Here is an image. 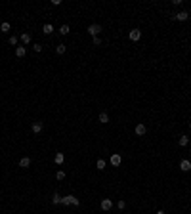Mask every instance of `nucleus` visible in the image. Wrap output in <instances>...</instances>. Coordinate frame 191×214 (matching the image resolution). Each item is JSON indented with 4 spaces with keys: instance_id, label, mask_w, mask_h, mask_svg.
Wrapping results in <instances>:
<instances>
[{
    "instance_id": "obj_14",
    "label": "nucleus",
    "mask_w": 191,
    "mask_h": 214,
    "mask_svg": "<svg viewBox=\"0 0 191 214\" xmlns=\"http://www.w3.org/2000/svg\"><path fill=\"white\" fill-rule=\"evenodd\" d=\"M52 203H54V205H61V195H59V193H54V195H52Z\"/></svg>"
},
{
    "instance_id": "obj_24",
    "label": "nucleus",
    "mask_w": 191,
    "mask_h": 214,
    "mask_svg": "<svg viewBox=\"0 0 191 214\" xmlns=\"http://www.w3.org/2000/svg\"><path fill=\"white\" fill-rule=\"evenodd\" d=\"M8 42H10L12 46H15V44H17V37H10V38H8Z\"/></svg>"
},
{
    "instance_id": "obj_19",
    "label": "nucleus",
    "mask_w": 191,
    "mask_h": 214,
    "mask_svg": "<svg viewBox=\"0 0 191 214\" xmlns=\"http://www.w3.org/2000/svg\"><path fill=\"white\" fill-rule=\"evenodd\" d=\"M55 180H59V182L65 180V170H57V172H55Z\"/></svg>"
},
{
    "instance_id": "obj_18",
    "label": "nucleus",
    "mask_w": 191,
    "mask_h": 214,
    "mask_svg": "<svg viewBox=\"0 0 191 214\" xmlns=\"http://www.w3.org/2000/svg\"><path fill=\"white\" fill-rule=\"evenodd\" d=\"M96 166H98V170H103L105 166H107V163H105L103 159H98V163H96Z\"/></svg>"
},
{
    "instance_id": "obj_23",
    "label": "nucleus",
    "mask_w": 191,
    "mask_h": 214,
    "mask_svg": "<svg viewBox=\"0 0 191 214\" xmlns=\"http://www.w3.org/2000/svg\"><path fill=\"white\" fill-rule=\"evenodd\" d=\"M117 206H118L120 210H124V208H126V201H118V203H117Z\"/></svg>"
},
{
    "instance_id": "obj_22",
    "label": "nucleus",
    "mask_w": 191,
    "mask_h": 214,
    "mask_svg": "<svg viewBox=\"0 0 191 214\" xmlns=\"http://www.w3.org/2000/svg\"><path fill=\"white\" fill-rule=\"evenodd\" d=\"M65 50H67V48H65V44H57V48H55V52H57L59 55L65 54Z\"/></svg>"
},
{
    "instance_id": "obj_6",
    "label": "nucleus",
    "mask_w": 191,
    "mask_h": 214,
    "mask_svg": "<svg viewBox=\"0 0 191 214\" xmlns=\"http://www.w3.org/2000/svg\"><path fill=\"white\" fill-rule=\"evenodd\" d=\"M122 163V157L118 155V153H115V155H111V164L113 166H118V164Z\"/></svg>"
},
{
    "instance_id": "obj_7",
    "label": "nucleus",
    "mask_w": 191,
    "mask_h": 214,
    "mask_svg": "<svg viewBox=\"0 0 191 214\" xmlns=\"http://www.w3.org/2000/svg\"><path fill=\"white\" fill-rule=\"evenodd\" d=\"M180 168L183 170V172H189L191 170V161H187V159H183L182 163H180Z\"/></svg>"
},
{
    "instance_id": "obj_29",
    "label": "nucleus",
    "mask_w": 191,
    "mask_h": 214,
    "mask_svg": "<svg viewBox=\"0 0 191 214\" xmlns=\"http://www.w3.org/2000/svg\"><path fill=\"white\" fill-rule=\"evenodd\" d=\"M189 161H191V155H189Z\"/></svg>"
},
{
    "instance_id": "obj_27",
    "label": "nucleus",
    "mask_w": 191,
    "mask_h": 214,
    "mask_svg": "<svg viewBox=\"0 0 191 214\" xmlns=\"http://www.w3.org/2000/svg\"><path fill=\"white\" fill-rule=\"evenodd\" d=\"M157 214H166V212H164V210H157Z\"/></svg>"
},
{
    "instance_id": "obj_10",
    "label": "nucleus",
    "mask_w": 191,
    "mask_h": 214,
    "mask_svg": "<svg viewBox=\"0 0 191 214\" xmlns=\"http://www.w3.org/2000/svg\"><path fill=\"white\" fill-rule=\"evenodd\" d=\"M145 132H147V128H145V124H143V123L136 124V134H138V136H143Z\"/></svg>"
},
{
    "instance_id": "obj_8",
    "label": "nucleus",
    "mask_w": 191,
    "mask_h": 214,
    "mask_svg": "<svg viewBox=\"0 0 191 214\" xmlns=\"http://www.w3.org/2000/svg\"><path fill=\"white\" fill-rule=\"evenodd\" d=\"M25 54H27V48H25V46H17V48H15V55H17L19 59L25 57Z\"/></svg>"
},
{
    "instance_id": "obj_3",
    "label": "nucleus",
    "mask_w": 191,
    "mask_h": 214,
    "mask_svg": "<svg viewBox=\"0 0 191 214\" xmlns=\"http://www.w3.org/2000/svg\"><path fill=\"white\" fill-rule=\"evenodd\" d=\"M128 37H130V40H134V42H136V40H140V38H141V31H140V29H132Z\"/></svg>"
},
{
    "instance_id": "obj_17",
    "label": "nucleus",
    "mask_w": 191,
    "mask_h": 214,
    "mask_svg": "<svg viewBox=\"0 0 191 214\" xmlns=\"http://www.w3.org/2000/svg\"><path fill=\"white\" fill-rule=\"evenodd\" d=\"M21 42H23V44H29V42H31V35H29V33H23V35H21Z\"/></svg>"
},
{
    "instance_id": "obj_20",
    "label": "nucleus",
    "mask_w": 191,
    "mask_h": 214,
    "mask_svg": "<svg viewBox=\"0 0 191 214\" xmlns=\"http://www.w3.org/2000/svg\"><path fill=\"white\" fill-rule=\"evenodd\" d=\"M0 31H2V33H10V23L4 21L2 25H0Z\"/></svg>"
},
{
    "instance_id": "obj_9",
    "label": "nucleus",
    "mask_w": 191,
    "mask_h": 214,
    "mask_svg": "<svg viewBox=\"0 0 191 214\" xmlns=\"http://www.w3.org/2000/svg\"><path fill=\"white\" fill-rule=\"evenodd\" d=\"M19 166H21V168H29V166H31V159H29V157H21V159H19Z\"/></svg>"
},
{
    "instance_id": "obj_1",
    "label": "nucleus",
    "mask_w": 191,
    "mask_h": 214,
    "mask_svg": "<svg viewBox=\"0 0 191 214\" xmlns=\"http://www.w3.org/2000/svg\"><path fill=\"white\" fill-rule=\"evenodd\" d=\"M61 205H65V206H67V205H75V206H78V205H80V201H78L75 195H65V197H61Z\"/></svg>"
},
{
    "instance_id": "obj_13",
    "label": "nucleus",
    "mask_w": 191,
    "mask_h": 214,
    "mask_svg": "<svg viewBox=\"0 0 191 214\" xmlns=\"http://www.w3.org/2000/svg\"><path fill=\"white\" fill-rule=\"evenodd\" d=\"M98 121H100L101 124H105V123H109V115L105 113V111H101L100 113V117H98Z\"/></svg>"
},
{
    "instance_id": "obj_12",
    "label": "nucleus",
    "mask_w": 191,
    "mask_h": 214,
    "mask_svg": "<svg viewBox=\"0 0 191 214\" xmlns=\"http://www.w3.org/2000/svg\"><path fill=\"white\" fill-rule=\"evenodd\" d=\"M42 33H44V35H52V33H54V25H52V23H46L44 27H42Z\"/></svg>"
},
{
    "instance_id": "obj_25",
    "label": "nucleus",
    "mask_w": 191,
    "mask_h": 214,
    "mask_svg": "<svg viewBox=\"0 0 191 214\" xmlns=\"http://www.w3.org/2000/svg\"><path fill=\"white\" fill-rule=\"evenodd\" d=\"M92 42H94V46H100L101 44V38L100 37H94V38H92Z\"/></svg>"
},
{
    "instance_id": "obj_11",
    "label": "nucleus",
    "mask_w": 191,
    "mask_h": 214,
    "mask_svg": "<svg viewBox=\"0 0 191 214\" xmlns=\"http://www.w3.org/2000/svg\"><path fill=\"white\" fill-rule=\"evenodd\" d=\"M111 206H113V201H111V199H103V201H101V210H111Z\"/></svg>"
},
{
    "instance_id": "obj_4",
    "label": "nucleus",
    "mask_w": 191,
    "mask_h": 214,
    "mask_svg": "<svg viewBox=\"0 0 191 214\" xmlns=\"http://www.w3.org/2000/svg\"><path fill=\"white\" fill-rule=\"evenodd\" d=\"M42 128H44V124H42L40 121H37V123H33V124H31V130H33L35 134H40V132H42Z\"/></svg>"
},
{
    "instance_id": "obj_16",
    "label": "nucleus",
    "mask_w": 191,
    "mask_h": 214,
    "mask_svg": "<svg viewBox=\"0 0 191 214\" xmlns=\"http://www.w3.org/2000/svg\"><path fill=\"white\" fill-rule=\"evenodd\" d=\"M54 161H55V164H61L65 161V155H63V153H57V155L54 157Z\"/></svg>"
},
{
    "instance_id": "obj_5",
    "label": "nucleus",
    "mask_w": 191,
    "mask_h": 214,
    "mask_svg": "<svg viewBox=\"0 0 191 214\" xmlns=\"http://www.w3.org/2000/svg\"><path fill=\"white\" fill-rule=\"evenodd\" d=\"M172 17L178 19V21H187V19H189V14H187V12H180V14L172 15Z\"/></svg>"
},
{
    "instance_id": "obj_2",
    "label": "nucleus",
    "mask_w": 191,
    "mask_h": 214,
    "mask_svg": "<svg viewBox=\"0 0 191 214\" xmlns=\"http://www.w3.org/2000/svg\"><path fill=\"white\" fill-rule=\"evenodd\" d=\"M88 33H90V35H92V38H94V37H98V35H100V33H101V25H98V23H94V25H90V27H88Z\"/></svg>"
},
{
    "instance_id": "obj_21",
    "label": "nucleus",
    "mask_w": 191,
    "mask_h": 214,
    "mask_svg": "<svg viewBox=\"0 0 191 214\" xmlns=\"http://www.w3.org/2000/svg\"><path fill=\"white\" fill-rule=\"evenodd\" d=\"M69 31H71L69 25H61V27H59V33H61V35H69Z\"/></svg>"
},
{
    "instance_id": "obj_15",
    "label": "nucleus",
    "mask_w": 191,
    "mask_h": 214,
    "mask_svg": "<svg viewBox=\"0 0 191 214\" xmlns=\"http://www.w3.org/2000/svg\"><path fill=\"white\" fill-rule=\"evenodd\" d=\"M178 143H180V145H182V147H185L187 143H189V138H187V136H180V140H178Z\"/></svg>"
},
{
    "instance_id": "obj_26",
    "label": "nucleus",
    "mask_w": 191,
    "mask_h": 214,
    "mask_svg": "<svg viewBox=\"0 0 191 214\" xmlns=\"http://www.w3.org/2000/svg\"><path fill=\"white\" fill-rule=\"evenodd\" d=\"M33 48H35V52H42V44H35Z\"/></svg>"
},
{
    "instance_id": "obj_28",
    "label": "nucleus",
    "mask_w": 191,
    "mask_h": 214,
    "mask_svg": "<svg viewBox=\"0 0 191 214\" xmlns=\"http://www.w3.org/2000/svg\"><path fill=\"white\" fill-rule=\"evenodd\" d=\"M189 128H191V123H189Z\"/></svg>"
}]
</instances>
